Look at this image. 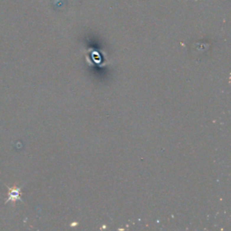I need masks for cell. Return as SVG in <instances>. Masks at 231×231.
Returning a JSON list of instances; mask_svg holds the SVG:
<instances>
[{
  "mask_svg": "<svg viewBox=\"0 0 231 231\" xmlns=\"http://www.w3.org/2000/svg\"><path fill=\"white\" fill-rule=\"evenodd\" d=\"M10 194V200L12 199V200H14V197L15 198H18V196H19V190H12L11 191V192L9 193Z\"/></svg>",
  "mask_w": 231,
  "mask_h": 231,
  "instance_id": "cell-1",
  "label": "cell"
}]
</instances>
